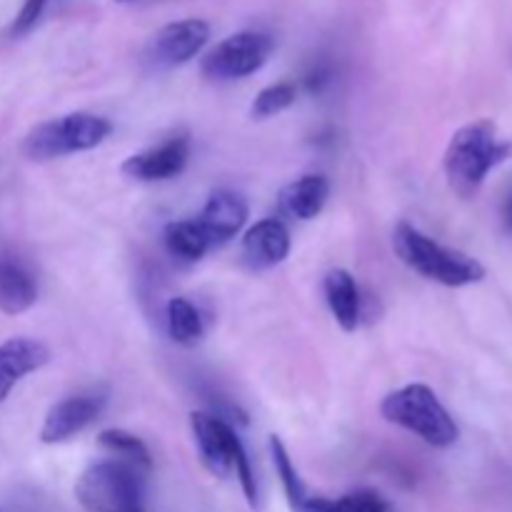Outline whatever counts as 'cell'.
Returning a JSON list of instances; mask_svg holds the SVG:
<instances>
[{"label": "cell", "mask_w": 512, "mask_h": 512, "mask_svg": "<svg viewBox=\"0 0 512 512\" xmlns=\"http://www.w3.org/2000/svg\"><path fill=\"white\" fill-rule=\"evenodd\" d=\"M512 155V143L498 138L493 120L463 125L445 150V178L460 198H475L488 175Z\"/></svg>", "instance_id": "1"}, {"label": "cell", "mask_w": 512, "mask_h": 512, "mask_svg": "<svg viewBox=\"0 0 512 512\" xmlns=\"http://www.w3.org/2000/svg\"><path fill=\"white\" fill-rule=\"evenodd\" d=\"M393 248L408 268L448 288H465L485 278V268L478 260L435 243L410 223H398L393 233Z\"/></svg>", "instance_id": "2"}, {"label": "cell", "mask_w": 512, "mask_h": 512, "mask_svg": "<svg viewBox=\"0 0 512 512\" xmlns=\"http://www.w3.org/2000/svg\"><path fill=\"white\" fill-rule=\"evenodd\" d=\"M75 498L88 512H145V470L125 460L93 463L75 483Z\"/></svg>", "instance_id": "3"}, {"label": "cell", "mask_w": 512, "mask_h": 512, "mask_svg": "<svg viewBox=\"0 0 512 512\" xmlns=\"http://www.w3.org/2000/svg\"><path fill=\"white\" fill-rule=\"evenodd\" d=\"M190 430H193L195 448H198L200 460L205 468L218 478H235L240 480L245 498L250 508H258V483L255 473L250 468V458L240 443L238 433L233 425L225 423L223 418H215L210 413H193L190 415Z\"/></svg>", "instance_id": "4"}, {"label": "cell", "mask_w": 512, "mask_h": 512, "mask_svg": "<svg viewBox=\"0 0 512 512\" xmlns=\"http://www.w3.org/2000/svg\"><path fill=\"white\" fill-rule=\"evenodd\" d=\"M380 413L388 423L410 430L433 448H450L460 435L455 420L428 385L415 383L395 390L383 400Z\"/></svg>", "instance_id": "5"}, {"label": "cell", "mask_w": 512, "mask_h": 512, "mask_svg": "<svg viewBox=\"0 0 512 512\" xmlns=\"http://www.w3.org/2000/svg\"><path fill=\"white\" fill-rule=\"evenodd\" d=\"M113 133V123L103 115L70 113L58 120H45L35 125L23 140V153L30 160H53L70 153L98 148Z\"/></svg>", "instance_id": "6"}, {"label": "cell", "mask_w": 512, "mask_h": 512, "mask_svg": "<svg viewBox=\"0 0 512 512\" xmlns=\"http://www.w3.org/2000/svg\"><path fill=\"white\" fill-rule=\"evenodd\" d=\"M273 53L270 35L258 30L228 35L203 58V75L210 80H240L258 73Z\"/></svg>", "instance_id": "7"}, {"label": "cell", "mask_w": 512, "mask_h": 512, "mask_svg": "<svg viewBox=\"0 0 512 512\" xmlns=\"http://www.w3.org/2000/svg\"><path fill=\"white\" fill-rule=\"evenodd\" d=\"M210 25L200 18L175 20L150 38L145 58L155 68H180L208 45Z\"/></svg>", "instance_id": "8"}, {"label": "cell", "mask_w": 512, "mask_h": 512, "mask_svg": "<svg viewBox=\"0 0 512 512\" xmlns=\"http://www.w3.org/2000/svg\"><path fill=\"white\" fill-rule=\"evenodd\" d=\"M105 403H108V390L103 388H90L85 393L68 395V398L58 400L48 410V415H45L43 428H40V440L48 445H58L75 438V435L83 433L88 425H93L100 418Z\"/></svg>", "instance_id": "9"}, {"label": "cell", "mask_w": 512, "mask_h": 512, "mask_svg": "<svg viewBox=\"0 0 512 512\" xmlns=\"http://www.w3.org/2000/svg\"><path fill=\"white\" fill-rule=\"evenodd\" d=\"M190 140L185 135L170 138L158 148H148L143 153L130 155L123 163V173L140 183H155V180H170L180 175L188 165Z\"/></svg>", "instance_id": "10"}, {"label": "cell", "mask_w": 512, "mask_h": 512, "mask_svg": "<svg viewBox=\"0 0 512 512\" xmlns=\"http://www.w3.org/2000/svg\"><path fill=\"white\" fill-rule=\"evenodd\" d=\"M245 220H248V203L233 190H215L198 215V225L208 238L210 250L230 243L243 230Z\"/></svg>", "instance_id": "11"}, {"label": "cell", "mask_w": 512, "mask_h": 512, "mask_svg": "<svg viewBox=\"0 0 512 512\" xmlns=\"http://www.w3.org/2000/svg\"><path fill=\"white\" fill-rule=\"evenodd\" d=\"M290 253V233L280 220L265 218L245 233L240 258L250 270H270Z\"/></svg>", "instance_id": "12"}, {"label": "cell", "mask_w": 512, "mask_h": 512, "mask_svg": "<svg viewBox=\"0 0 512 512\" xmlns=\"http://www.w3.org/2000/svg\"><path fill=\"white\" fill-rule=\"evenodd\" d=\"M50 360V350L40 340L10 338L0 343V405L25 375L35 373Z\"/></svg>", "instance_id": "13"}, {"label": "cell", "mask_w": 512, "mask_h": 512, "mask_svg": "<svg viewBox=\"0 0 512 512\" xmlns=\"http://www.w3.org/2000/svg\"><path fill=\"white\" fill-rule=\"evenodd\" d=\"M38 300V283L33 273L18 258L0 255V310L5 315H20Z\"/></svg>", "instance_id": "14"}, {"label": "cell", "mask_w": 512, "mask_h": 512, "mask_svg": "<svg viewBox=\"0 0 512 512\" xmlns=\"http://www.w3.org/2000/svg\"><path fill=\"white\" fill-rule=\"evenodd\" d=\"M330 183L323 175H303L280 190V210L293 220H313L328 203Z\"/></svg>", "instance_id": "15"}, {"label": "cell", "mask_w": 512, "mask_h": 512, "mask_svg": "<svg viewBox=\"0 0 512 512\" xmlns=\"http://www.w3.org/2000/svg\"><path fill=\"white\" fill-rule=\"evenodd\" d=\"M323 290L335 323H338L345 333H353L360 325V313H363L360 290L353 275L343 268L330 270V273L325 275Z\"/></svg>", "instance_id": "16"}, {"label": "cell", "mask_w": 512, "mask_h": 512, "mask_svg": "<svg viewBox=\"0 0 512 512\" xmlns=\"http://www.w3.org/2000/svg\"><path fill=\"white\" fill-rule=\"evenodd\" d=\"M163 240L168 253L178 258L180 263H195V260H200L210 250V243L203 230H200L198 220H175V223H168L163 230Z\"/></svg>", "instance_id": "17"}, {"label": "cell", "mask_w": 512, "mask_h": 512, "mask_svg": "<svg viewBox=\"0 0 512 512\" xmlns=\"http://www.w3.org/2000/svg\"><path fill=\"white\" fill-rule=\"evenodd\" d=\"M165 320H168L170 338H173L178 345H183V348H193V345H198L200 338H203V330H205L203 318H200L198 308H195L190 300L185 298L170 300Z\"/></svg>", "instance_id": "18"}, {"label": "cell", "mask_w": 512, "mask_h": 512, "mask_svg": "<svg viewBox=\"0 0 512 512\" xmlns=\"http://www.w3.org/2000/svg\"><path fill=\"white\" fill-rule=\"evenodd\" d=\"M98 443L103 445L108 453L118 455V460H125V463L135 465V468L145 470L148 473L153 460H150L148 445L140 438H135L133 433H125V430H103L98 435Z\"/></svg>", "instance_id": "19"}, {"label": "cell", "mask_w": 512, "mask_h": 512, "mask_svg": "<svg viewBox=\"0 0 512 512\" xmlns=\"http://www.w3.org/2000/svg\"><path fill=\"white\" fill-rule=\"evenodd\" d=\"M270 455H273V465H275V473L280 475V483H283L285 490V498L293 508L303 510L305 503H308V493H305V485L300 480L298 470H295L293 460H290L288 448L283 445V440L278 435L270 438Z\"/></svg>", "instance_id": "20"}, {"label": "cell", "mask_w": 512, "mask_h": 512, "mask_svg": "<svg viewBox=\"0 0 512 512\" xmlns=\"http://www.w3.org/2000/svg\"><path fill=\"white\" fill-rule=\"evenodd\" d=\"M303 510L313 512H388V505L373 490H355L338 500H308Z\"/></svg>", "instance_id": "21"}, {"label": "cell", "mask_w": 512, "mask_h": 512, "mask_svg": "<svg viewBox=\"0 0 512 512\" xmlns=\"http://www.w3.org/2000/svg\"><path fill=\"white\" fill-rule=\"evenodd\" d=\"M295 98H298V88H295V83L283 80V83L268 85V88H263L258 95H255L250 115H253L255 120L273 118V115L288 110L290 105L295 103Z\"/></svg>", "instance_id": "22"}, {"label": "cell", "mask_w": 512, "mask_h": 512, "mask_svg": "<svg viewBox=\"0 0 512 512\" xmlns=\"http://www.w3.org/2000/svg\"><path fill=\"white\" fill-rule=\"evenodd\" d=\"M45 3H48V0H25L23 8H20V13H18V18H15V23H13V35L28 33V30L38 23L40 15H43Z\"/></svg>", "instance_id": "23"}, {"label": "cell", "mask_w": 512, "mask_h": 512, "mask_svg": "<svg viewBox=\"0 0 512 512\" xmlns=\"http://www.w3.org/2000/svg\"><path fill=\"white\" fill-rule=\"evenodd\" d=\"M503 218H505V225H508V230L512 233V190H510L508 198H505V203H503Z\"/></svg>", "instance_id": "24"}, {"label": "cell", "mask_w": 512, "mask_h": 512, "mask_svg": "<svg viewBox=\"0 0 512 512\" xmlns=\"http://www.w3.org/2000/svg\"><path fill=\"white\" fill-rule=\"evenodd\" d=\"M118 3H138V0H118Z\"/></svg>", "instance_id": "25"}, {"label": "cell", "mask_w": 512, "mask_h": 512, "mask_svg": "<svg viewBox=\"0 0 512 512\" xmlns=\"http://www.w3.org/2000/svg\"><path fill=\"white\" fill-rule=\"evenodd\" d=\"M305 512H313V510H305Z\"/></svg>", "instance_id": "26"}]
</instances>
